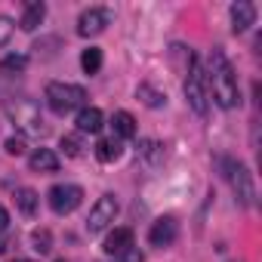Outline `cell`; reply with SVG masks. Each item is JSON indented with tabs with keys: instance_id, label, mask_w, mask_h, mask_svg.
Returning a JSON list of instances; mask_svg holds the SVG:
<instances>
[{
	"instance_id": "obj_1",
	"label": "cell",
	"mask_w": 262,
	"mask_h": 262,
	"mask_svg": "<svg viewBox=\"0 0 262 262\" xmlns=\"http://www.w3.org/2000/svg\"><path fill=\"white\" fill-rule=\"evenodd\" d=\"M210 90H213V99L219 108L231 111L241 105V90H237V77H234V68L231 62L225 59L222 50H213L210 53V77H207Z\"/></svg>"
},
{
	"instance_id": "obj_2",
	"label": "cell",
	"mask_w": 262,
	"mask_h": 262,
	"mask_svg": "<svg viewBox=\"0 0 262 262\" xmlns=\"http://www.w3.org/2000/svg\"><path fill=\"white\" fill-rule=\"evenodd\" d=\"M43 96H47V105L56 114H71V111L83 108V102H86V90L83 86H77V83H59V80L47 83Z\"/></svg>"
},
{
	"instance_id": "obj_3",
	"label": "cell",
	"mask_w": 262,
	"mask_h": 262,
	"mask_svg": "<svg viewBox=\"0 0 262 262\" xmlns=\"http://www.w3.org/2000/svg\"><path fill=\"white\" fill-rule=\"evenodd\" d=\"M4 111H7V117H10L19 129H25V133H34V136L47 133L37 102H31V99H16V102H7Z\"/></svg>"
},
{
	"instance_id": "obj_4",
	"label": "cell",
	"mask_w": 262,
	"mask_h": 262,
	"mask_svg": "<svg viewBox=\"0 0 262 262\" xmlns=\"http://www.w3.org/2000/svg\"><path fill=\"white\" fill-rule=\"evenodd\" d=\"M185 99H188V105H191V111H194L198 117H204V114H207V74H204V68H201V62H198L194 56L188 59Z\"/></svg>"
},
{
	"instance_id": "obj_5",
	"label": "cell",
	"mask_w": 262,
	"mask_h": 262,
	"mask_svg": "<svg viewBox=\"0 0 262 262\" xmlns=\"http://www.w3.org/2000/svg\"><path fill=\"white\" fill-rule=\"evenodd\" d=\"M228 182H231V188H234V194H237V201L244 204V207H253L256 204V185H253V173L241 164V161H228Z\"/></svg>"
},
{
	"instance_id": "obj_6",
	"label": "cell",
	"mask_w": 262,
	"mask_h": 262,
	"mask_svg": "<svg viewBox=\"0 0 262 262\" xmlns=\"http://www.w3.org/2000/svg\"><path fill=\"white\" fill-rule=\"evenodd\" d=\"M117 198L114 194H102L96 204H93V210H90V216H86V231L90 234H102L114 219H117Z\"/></svg>"
},
{
	"instance_id": "obj_7",
	"label": "cell",
	"mask_w": 262,
	"mask_h": 262,
	"mask_svg": "<svg viewBox=\"0 0 262 262\" xmlns=\"http://www.w3.org/2000/svg\"><path fill=\"white\" fill-rule=\"evenodd\" d=\"M80 201H83V188H80V185H53V188H50V207H53V213H59V216L74 213V210L80 207Z\"/></svg>"
},
{
	"instance_id": "obj_8",
	"label": "cell",
	"mask_w": 262,
	"mask_h": 262,
	"mask_svg": "<svg viewBox=\"0 0 262 262\" xmlns=\"http://www.w3.org/2000/svg\"><path fill=\"white\" fill-rule=\"evenodd\" d=\"M108 25H111V10L93 7V10L80 13V19H77V34H80V37H96V34H102Z\"/></svg>"
},
{
	"instance_id": "obj_9",
	"label": "cell",
	"mask_w": 262,
	"mask_h": 262,
	"mask_svg": "<svg viewBox=\"0 0 262 262\" xmlns=\"http://www.w3.org/2000/svg\"><path fill=\"white\" fill-rule=\"evenodd\" d=\"M176 234H179L176 216H161V219H155V225L148 231V244L151 247H170L176 241Z\"/></svg>"
},
{
	"instance_id": "obj_10",
	"label": "cell",
	"mask_w": 262,
	"mask_h": 262,
	"mask_svg": "<svg viewBox=\"0 0 262 262\" xmlns=\"http://www.w3.org/2000/svg\"><path fill=\"white\" fill-rule=\"evenodd\" d=\"M228 13H231V31H234V34L247 31V28L256 22V7L247 4V0H237V4H231Z\"/></svg>"
},
{
	"instance_id": "obj_11",
	"label": "cell",
	"mask_w": 262,
	"mask_h": 262,
	"mask_svg": "<svg viewBox=\"0 0 262 262\" xmlns=\"http://www.w3.org/2000/svg\"><path fill=\"white\" fill-rule=\"evenodd\" d=\"M133 247V228H114L108 237H105V244H102V250L108 253V256H120L123 250H129Z\"/></svg>"
},
{
	"instance_id": "obj_12",
	"label": "cell",
	"mask_w": 262,
	"mask_h": 262,
	"mask_svg": "<svg viewBox=\"0 0 262 262\" xmlns=\"http://www.w3.org/2000/svg\"><path fill=\"white\" fill-rule=\"evenodd\" d=\"M28 167H31L34 173H56V170H59V155L50 151V148H37V151H31Z\"/></svg>"
},
{
	"instance_id": "obj_13",
	"label": "cell",
	"mask_w": 262,
	"mask_h": 262,
	"mask_svg": "<svg viewBox=\"0 0 262 262\" xmlns=\"http://www.w3.org/2000/svg\"><path fill=\"white\" fill-rule=\"evenodd\" d=\"M111 126H114V139H133L136 136V117L129 111H114Z\"/></svg>"
},
{
	"instance_id": "obj_14",
	"label": "cell",
	"mask_w": 262,
	"mask_h": 262,
	"mask_svg": "<svg viewBox=\"0 0 262 262\" xmlns=\"http://www.w3.org/2000/svg\"><path fill=\"white\" fill-rule=\"evenodd\" d=\"M74 123H77V133H99L102 129V111L99 108H80Z\"/></svg>"
},
{
	"instance_id": "obj_15",
	"label": "cell",
	"mask_w": 262,
	"mask_h": 262,
	"mask_svg": "<svg viewBox=\"0 0 262 262\" xmlns=\"http://www.w3.org/2000/svg\"><path fill=\"white\" fill-rule=\"evenodd\" d=\"M43 16H47V7L40 4V0H31V4H25V13H22V19H19L22 31H34V28L43 22Z\"/></svg>"
},
{
	"instance_id": "obj_16",
	"label": "cell",
	"mask_w": 262,
	"mask_h": 262,
	"mask_svg": "<svg viewBox=\"0 0 262 262\" xmlns=\"http://www.w3.org/2000/svg\"><path fill=\"white\" fill-rule=\"evenodd\" d=\"M120 151H123V145H120V139H114V136L96 142V158H99L102 164H114V161L120 158Z\"/></svg>"
},
{
	"instance_id": "obj_17",
	"label": "cell",
	"mask_w": 262,
	"mask_h": 262,
	"mask_svg": "<svg viewBox=\"0 0 262 262\" xmlns=\"http://www.w3.org/2000/svg\"><path fill=\"white\" fill-rule=\"evenodd\" d=\"M139 158L145 161V167H158L164 161V145L158 139H142L139 142Z\"/></svg>"
},
{
	"instance_id": "obj_18",
	"label": "cell",
	"mask_w": 262,
	"mask_h": 262,
	"mask_svg": "<svg viewBox=\"0 0 262 262\" xmlns=\"http://www.w3.org/2000/svg\"><path fill=\"white\" fill-rule=\"evenodd\" d=\"M16 207L22 210V216H34L37 213V191L34 188H19L16 191Z\"/></svg>"
},
{
	"instance_id": "obj_19",
	"label": "cell",
	"mask_w": 262,
	"mask_h": 262,
	"mask_svg": "<svg viewBox=\"0 0 262 262\" xmlns=\"http://www.w3.org/2000/svg\"><path fill=\"white\" fill-rule=\"evenodd\" d=\"M136 96H139L148 108H161V105H167V93H161V90H155V86H148V83H139Z\"/></svg>"
},
{
	"instance_id": "obj_20",
	"label": "cell",
	"mask_w": 262,
	"mask_h": 262,
	"mask_svg": "<svg viewBox=\"0 0 262 262\" xmlns=\"http://www.w3.org/2000/svg\"><path fill=\"white\" fill-rule=\"evenodd\" d=\"M80 68H83L86 74H96V71L102 68V50H99V47L83 50V53H80Z\"/></svg>"
},
{
	"instance_id": "obj_21",
	"label": "cell",
	"mask_w": 262,
	"mask_h": 262,
	"mask_svg": "<svg viewBox=\"0 0 262 262\" xmlns=\"http://www.w3.org/2000/svg\"><path fill=\"white\" fill-rule=\"evenodd\" d=\"M31 244H34L37 253H50V250H53V234H50V228H37V231H31Z\"/></svg>"
},
{
	"instance_id": "obj_22",
	"label": "cell",
	"mask_w": 262,
	"mask_h": 262,
	"mask_svg": "<svg viewBox=\"0 0 262 262\" xmlns=\"http://www.w3.org/2000/svg\"><path fill=\"white\" fill-rule=\"evenodd\" d=\"M62 151H65L68 158H80V151H83L80 136H77V133H74V136H62Z\"/></svg>"
},
{
	"instance_id": "obj_23",
	"label": "cell",
	"mask_w": 262,
	"mask_h": 262,
	"mask_svg": "<svg viewBox=\"0 0 262 262\" xmlns=\"http://www.w3.org/2000/svg\"><path fill=\"white\" fill-rule=\"evenodd\" d=\"M25 65H28V56L19 53V56H7L4 62H0V71H22Z\"/></svg>"
},
{
	"instance_id": "obj_24",
	"label": "cell",
	"mask_w": 262,
	"mask_h": 262,
	"mask_svg": "<svg viewBox=\"0 0 262 262\" xmlns=\"http://www.w3.org/2000/svg\"><path fill=\"white\" fill-rule=\"evenodd\" d=\"M4 148H7V155H13V158H19V155H25V151H28V145H25V139H22V136H10V139L4 142Z\"/></svg>"
},
{
	"instance_id": "obj_25",
	"label": "cell",
	"mask_w": 262,
	"mask_h": 262,
	"mask_svg": "<svg viewBox=\"0 0 262 262\" xmlns=\"http://www.w3.org/2000/svg\"><path fill=\"white\" fill-rule=\"evenodd\" d=\"M13 28H16V25H13L10 16H0V47H4V43L13 37Z\"/></svg>"
},
{
	"instance_id": "obj_26",
	"label": "cell",
	"mask_w": 262,
	"mask_h": 262,
	"mask_svg": "<svg viewBox=\"0 0 262 262\" xmlns=\"http://www.w3.org/2000/svg\"><path fill=\"white\" fill-rule=\"evenodd\" d=\"M117 259H120V262H142L145 256H142V250H139V247H129V250H123Z\"/></svg>"
},
{
	"instance_id": "obj_27",
	"label": "cell",
	"mask_w": 262,
	"mask_h": 262,
	"mask_svg": "<svg viewBox=\"0 0 262 262\" xmlns=\"http://www.w3.org/2000/svg\"><path fill=\"white\" fill-rule=\"evenodd\" d=\"M7 225H10V213H7V210H4V207H0V231H4V228H7Z\"/></svg>"
},
{
	"instance_id": "obj_28",
	"label": "cell",
	"mask_w": 262,
	"mask_h": 262,
	"mask_svg": "<svg viewBox=\"0 0 262 262\" xmlns=\"http://www.w3.org/2000/svg\"><path fill=\"white\" fill-rule=\"evenodd\" d=\"M16 262H28V259H16Z\"/></svg>"
}]
</instances>
